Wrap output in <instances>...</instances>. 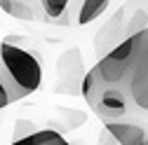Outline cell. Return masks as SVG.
<instances>
[{"label": "cell", "instance_id": "obj_1", "mask_svg": "<svg viewBox=\"0 0 148 145\" xmlns=\"http://www.w3.org/2000/svg\"><path fill=\"white\" fill-rule=\"evenodd\" d=\"M80 96L89 103V108L97 112V117H101L103 122H115L120 117L127 115V103H129V91L122 87H113L108 84L99 68H89L82 77V87H80Z\"/></svg>", "mask_w": 148, "mask_h": 145}, {"label": "cell", "instance_id": "obj_2", "mask_svg": "<svg viewBox=\"0 0 148 145\" xmlns=\"http://www.w3.org/2000/svg\"><path fill=\"white\" fill-rule=\"evenodd\" d=\"M146 40H148V28H143V30H139L134 35H127V38L120 40L108 54H103V56L99 59V63H97L101 77L108 84H113V87L127 89L132 68L136 63V56H139V51H141V47H143ZM127 91H129V89H127Z\"/></svg>", "mask_w": 148, "mask_h": 145}, {"label": "cell", "instance_id": "obj_3", "mask_svg": "<svg viewBox=\"0 0 148 145\" xmlns=\"http://www.w3.org/2000/svg\"><path fill=\"white\" fill-rule=\"evenodd\" d=\"M0 66L7 70V75L19 84L28 96L40 89V84H42L40 59L35 56L33 51L19 47L12 38L0 42Z\"/></svg>", "mask_w": 148, "mask_h": 145}, {"label": "cell", "instance_id": "obj_4", "mask_svg": "<svg viewBox=\"0 0 148 145\" xmlns=\"http://www.w3.org/2000/svg\"><path fill=\"white\" fill-rule=\"evenodd\" d=\"M82 77H85V68H82L80 49L71 47L59 56V84H57V91L59 94H68V96H78L80 87H82Z\"/></svg>", "mask_w": 148, "mask_h": 145}, {"label": "cell", "instance_id": "obj_5", "mask_svg": "<svg viewBox=\"0 0 148 145\" xmlns=\"http://www.w3.org/2000/svg\"><path fill=\"white\" fill-rule=\"evenodd\" d=\"M127 89H129V96H132V103H136L141 110H148V40L143 42L136 56Z\"/></svg>", "mask_w": 148, "mask_h": 145}, {"label": "cell", "instance_id": "obj_6", "mask_svg": "<svg viewBox=\"0 0 148 145\" xmlns=\"http://www.w3.org/2000/svg\"><path fill=\"white\" fill-rule=\"evenodd\" d=\"M125 38H127V33H125V12L120 7V9H115V14L106 21V26L97 33V38H94V47H97L99 59L103 56V54H108L110 49H113L120 40H125Z\"/></svg>", "mask_w": 148, "mask_h": 145}, {"label": "cell", "instance_id": "obj_7", "mask_svg": "<svg viewBox=\"0 0 148 145\" xmlns=\"http://www.w3.org/2000/svg\"><path fill=\"white\" fill-rule=\"evenodd\" d=\"M103 126L115 136L118 145H143V143L148 140L146 129L139 126V124H132V122H120V119H115V122H103Z\"/></svg>", "mask_w": 148, "mask_h": 145}, {"label": "cell", "instance_id": "obj_8", "mask_svg": "<svg viewBox=\"0 0 148 145\" xmlns=\"http://www.w3.org/2000/svg\"><path fill=\"white\" fill-rule=\"evenodd\" d=\"M125 12V33L134 35L148 28V0H127L122 5Z\"/></svg>", "mask_w": 148, "mask_h": 145}, {"label": "cell", "instance_id": "obj_9", "mask_svg": "<svg viewBox=\"0 0 148 145\" xmlns=\"http://www.w3.org/2000/svg\"><path fill=\"white\" fill-rule=\"evenodd\" d=\"M0 9L7 16H14V19L33 21L38 9L42 7H40V0H0Z\"/></svg>", "mask_w": 148, "mask_h": 145}, {"label": "cell", "instance_id": "obj_10", "mask_svg": "<svg viewBox=\"0 0 148 145\" xmlns=\"http://www.w3.org/2000/svg\"><path fill=\"white\" fill-rule=\"evenodd\" d=\"M108 3H110V0H82L80 12H78V24L87 26L92 21H97L99 16L108 9Z\"/></svg>", "mask_w": 148, "mask_h": 145}, {"label": "cell", "instance_id": "obj_11", "mask_svg": "<svg viewBox=\"0 0 148 145\" xmlns=\"http://www.w3.org/2000/svg\"><path fill=\"white\" fill-rule=\"evenodd\" d=\"M59 140H64V136L57 129H38L19 140H12V145H54Z\"/></svg>", "mask_w": 148, "mask_h": 145}, {"label": "cell", "instance_id": "obj_12", "mask_svg": "<svg viewBox=\"0 0 148 145\" xmlns=\"http://www.w3.org/2000/svg\"><path fill=\"white\" fill-rule=\"evenodd\" d=\"M71 0H40V7H42V19L49 24H57L61 16L66 14ZM68 21V19H66Z\"/></svg>", "mask_w": 148, "mask_h": 145}, {"label": "cell", "instance_id": "obj_13", "mask_svg": "<svg viewBox=\"0 0 148 145\" xmlns=\"http://www.w3.org/2000/svg\"><path fill=\"white\" fill-rule=\"evenodd\" d=\"M0 80H3V84H5V89H7V94H10V98H12V103H16V101H21V98H26L28 94L24 91V89L16 84L10 75H7V70L0 66Z\"/></svg>", "mask_w": 148, "mask_h": 145}, {"label": "cell", "instance_id": "obj_14", "mask_svg": "<svg viewBox=\"0 0 148 145\" xmlns=\"http://www.w3.org/2000/svg\"><path fill=\"white\" fill-rule=\"evenodd\" d=\"M33 131H38L33 122H28V119H16V122H14V131H12V140H19V138H24V136H28V133H33Z\"/></svg>", "mask_w": 148, "mask_h": 145}, {"label": "cell", "instance_id": "obj_15", "mask_svg": "<svg viewBox=\"0 0 148 145\" xmlns=\"http://www.w3.org/2000/svg\"><path fill=\"white\" fill-rule=\"evenodd\" d=\"M99 145H118V140H115V136L110 133L106 126L99 131Z\"/></svg>", "mask_w": 148, "mask_h": 145}, {"label": "cell", "instance_id": "obj_16", "mask_svg": "<svg viewBox=\"0 0 148 145\" xmlns=\"http://www.w3.org/2000/svg\"><path fill=\"white\" fill-rule=\"evenodd\" d=\"M12 103V98H10V94H7V89H5V84H3V80H0V110L3 108H7Z\"/></svg>", "mask_w": 148, "mask_h": 145}, {"label": "cell", "instance_id": "obj_17", "mask_svg": "<svg viewBox=\"0 0 148 145\" xmlns=\"http://www.w3.org/2000/svg\"><path fill=\"white\" fill-rule=\"evenodd\" d=\"M54 145H71L68 140H59V143H54Z\"/></svg>", "mask_w": 148, "mask_h": 145}]
</instances>
